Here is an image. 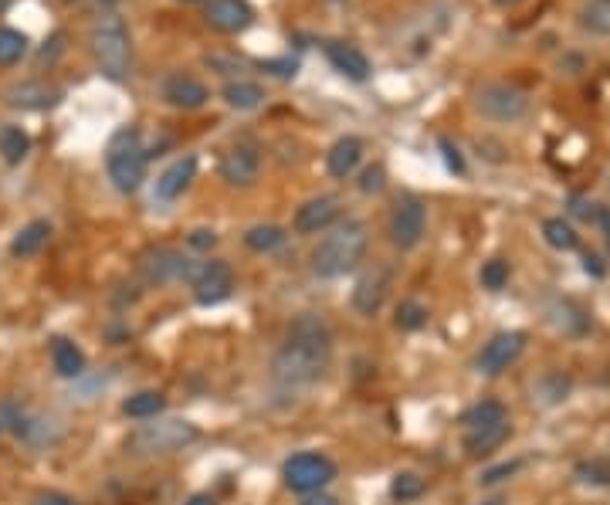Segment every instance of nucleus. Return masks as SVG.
<instances>
[{
    "instance_id": "412c9836",
    "label": "nucleus",
    "mask_w": 610,
    "mask_h": 505,
    "mask_svg": "<svg viewBox=\"0 0 610 505\" xmlns=\"http://www.w3.org/2000/svg\"><path fill=\"white\" fill-rule=\"evenodd\" d=\"M51 363H55V373L61 380H75L85 373V353L65 336L51 339Z\"/></svg>"
},
{
    "instance_id": "e433bc0d",
    "label": "nucleus",
    "mask_w": 610,
    "mask_h": 505,
    "mask_svg": "<svg viewBox=\"0 0 610 505\" xmlns=\"http://www.w3.org/2000/svg\"><path fill=\"white\" fill-rule=\"evenodd\" d=\"M356 187H360L366 197H370V194H373V197L383 194V190H387V170H383L380 163H373V167H366V170L360 173Z\"/></svg>"
},
{
    "instance_id": "58836bf2",
    "label": "nucleus",
    "mask_w": 610,
    "mask_h": 505,
    "mask_svg": "<svg viewBox=\"0 0 610 505\" xmlns=\"http://www.w3.org/2000/svg\"><path fill=\"white\" fill-rule=\"evenodd\" d=\"M261 72L275 75V78H295L299 75V62L295 58H268V62H258Z\"/></svg>"
},
{
    "instance_id": "49530a36",
    "label": "nucleus",
    "mask_w": 610,
    "mask_h": 505,
    "mask_svg": "<svg viewBox=\"0 0 610 505\" xmlns=\"http://www.w3.org/2000/svg\"><path fill=\"white\" fill-rule=\"evenodd\" d=\"M302 505H339V499L336 495H326V492H312V495H305Z\"/></svg>"
},
{
    "instance_id": "423d86ee",
    "label": "nucleus",
    "mask_w": 610,
    "mask_h": 505,
    "mask_svg": "<svg viewBox=\"0 0 610 505\" xmlns=\"http://www.w3.org/2000/svg\"><path fill=\"white\" fill-rule=\"evenodd\" d=\"M529 109H533L529 92L512 82H488L475 92V112L488 123H519L529 116Z\"/></svg>"
},
{
    "instance_id": "8fccbe9b",
    "label": "nucleus",
    "mask_w": 610,
    "mask_h": 505,
    "mask_svg": "<svg viewBox=\"0 0 610 505\" xmlns=\"http://www.w3.org/2000/svg\"><path fill=\"white\" fill-rule=\"evenodd\" d=\"M7 4H11V0H0V14H4V11H7Z\"/></svg>"
},
{
    "instance_id": "3c124183",
    "label": "nucleus",
    "mask_w": 610,
    "mask_h": 505,
    "mask_svg": "<svg viewBox=\"0 0 610 505\" xmlns=\"http://www.w3.org/2000/svg\"><path fill=\"white\" fill-rule=\"evenodd\" d=\"M482 505H505L502 499H492V502H482Z\"/></svg>"
},
{
    "instance_id": "9d476101",
    "label": "nucleus",
    "mask_w": 610,
    "mask_h": 505,
    "mask_svg": "<svg viewBox=\"0 0 610 505\" xmlns=\"http://www.w3.org/2000/svg\"><path fill=\"white\" fill-rule=\"evenodd\" d=\"M217 173L228 187H255L261 177V150L248 139H238L221 153Z\"/></svg>"
},
{
    "instance_id": "f8f14e48",
    "label": "nucleus",
    "mask_w": 610,
    "mask_h": 505,
    "mask_svg": "<svg viewBox=\"0 0 610 505\" xmlns=\"http://www.w3.org/2000/svg\"><path fill=\"white\" fill-rule=\"evenodd\" d=\"M61 99H65V92H61L58 85L45 82V78H28V82H14L4 89V102L11 109H21V112L55 109Z\"/></svg>"
},
{
    "instance_id": "603ef678",
    "label": "nucleus",
    "mask_w": 610,
    "mask_h": 505,
    "mask_svg": "<svg viewBox=\"0 0 610 505\" xmlns=\"http://www.w3.org/2000/svg\"><path fill=\"white\" fill-rule=\"evenodd\" d=\"M183 4H197V0H183Z\"/></svg>"
},
{
    "instance_id": "72a5a7b5",
    "label": "nucleus",
    "mask_w": 610,
    "mask_h": 505,
    "mask_svg": "<svg viewBox=\"0 0 610 505\" xmlns=\"http://www.w3.org/2000/svg\"><path fill=\"white\" fill-rule=\"evenodd\" d=\"M573 475H577L580 482H587V485H607V489H610V461L607 458L580 461V465L573 468Z\"/></svg>"
},
{
    "instance_id": "79ce46f5",
    "label": "nucleus",
    "mask_w": 610,
    "mask_h": 505,
    "mask_svg": "<svg viewBox=\"0 0 610 505\" xmlns=\"http://www.w3.org/2000/svg\"><path fill=\"white\" fill-rule=\"evenodd\" d=\"M438 146H441V153H444V163H448V170L451 173H465V160H461V150L455 143H451V139H438Z\"/></svg>"
},
{
    "instance_id": "0eeeda50",
    "label": "nucleus",
    "mask_w": 610,
    "mask_h": 505,
    "mask_svg": "<svg viewBox=\"0 0 610 505\" xmlns=\"http://www.w3.org/2000/svg\"><path fill=\"white\" fill-rule=\"evenodd\" d=\"M336 478V461L326 458L322 451H299V455L285 458L282 465V482L289 492L312 495L322 492Z\"/></svg>"
},
{
    "instance_id": "a18cd8bd",
    "label": "nucleus",
    "mask_w": 610,
    "mask_h": 505,
    "mask_svg": "<svg viewBox=\"0 0 610 505\" xmlns=\"http://www.w3.org/2000/svg\"><path fill=\"white\" fill-rule=\"evenodd\" d=\"M583 272L594 275V278H604V275H607V268L600 265V258H597V255H587V258H583Z\"/></svg>"
},
{
    "instance_id": "1a4fd4ad",
    "label": "nucleus",
    "mask_w": 610,
    "mask_h": 505,
    "mask_svg": "<svg viewBox=\"0 0 610 505\" xmlns=\"http://www.w3.org/2000/svg\"><path fill=\"white\" fill-rule=\"evenodd\" d=\"M200 265H204V261H194V258H187L177 248L160 245V248L143 251V258H139V275H143L150 285L194 282V275L200 272Z\"/></svg>"
},
{
    "instance_id": "a19ab883",
    "label": "nucleus",
    "mask_w": 610,
    "mask_h": 505,
    "mask_svg": "<svg viewBox=\"0 0 610 505\" xmlns=\"http://www.w3.org/2000/svg\"><path fill=\"white\" fill-rule=\"evenodd\" d=\"M519 468H522V461H502V465L488 468V472L482 475V485H495V482H502V478H512Z\"/></svg>"
},
{
    "instance_id": "de8ad7c7",
    "label": "nucleus",
    "mask_w": 610,
    "mask_h": 505,
    "mask_svg": "<svg viewBox=\"0 0 610 505\" xmlns=\"http://www.w3.org/2000/svg\"><path fill=\"white\" fill-rule=\"evenodd\" d=\"M183 505H217V499H214L211 492H197V495H190V499L183 502Z\"/></svg>"
},
{
    "instance_id": "a211bd4d",
    "label": "nucleus",
    "mask_w": 610,
    "mask_h": 505,
    "mask_svg": "<svg viewBox=\"0 0 610 505\" xmlns=\"http://www.w3.org/2000/svg\"><path fill=\"white\" fill-rule=\"evenodd\" d=\"M194 177H197V156L194 153L177 156V160L156 177L153 200H160V204H173V200H180L183 194H187L190 184H194Z\"/></svg>"
},
{
    "instance_id": "dca6fc26",
    "label": "nucleus",
    "mask_w": 610,
    "mask_h": 505,
    "mask_svg": "<svg viewBox=\"0 0 610 505\" xmlns=\"http://www.w3.org/2000/svg\"><path fill=\"white\" fill-rule=\"evenodd\" d=\"M204 24L217 34H241L255 24V7L248 0H207Z\"/></svg>"
},
{
    "instance_id": "9b49d317",
    "label": "nucleus",
    "mask_w": 610,
    "mask_h": 505,
    "mask_svg": "<svg viewBox=\"0 0 610 505\" xmlns=\"http://www.w3.org/2000/svg\"><path fill=\"white\" fill-rule=\"evenodd\" d=\"M522 350H526V333L522 329H505V333H495L482 346V353L475 356V370L482 377H499L502 370H509L512 363L519 360Z\"/></svg>"
},
{
    "instance_id": "aec40b11",
    "label": "nucleus",
    "mask_w": 610,
    "mask_h": 505,
    "mask_svg": "<svg viewBox=\"0 0 610 505\" xmlns=\"http://www.w3.org/2000/svg\"><path fill=\"white\" fill-rule=\"evenodd\" d=\"M360 160H363V139L360 136H339L326 153V170L333 180H346L356 173Z\"/></svg>"
},
{
    "instance_id": "f3484780",
    "label": "nucleus",
    "mask_w": 610,
    "mask_h": 505,
    "mask_svg": "<svg viewBox=\"0 0 610 505\" xmlns=\"http://www.w3.org/2000/svg\"><path fill=\"white\" fill-rule=\"evenodd\" d=\"M390 295V268L387 265H373L370 272L360 275V282H356V289L350 295L353 309L360 312V316H377L383 309V302H387Z\"/></svg>"
},
{
    "instance_id": "6e6552de",
    "label": "nucleus",
    "mask_w": 610,
    "mask_h": 505,
    "mask_svg": "<svg viewBox=\"0 0 610 505\" xmlns=\"http://www.w3.org/2000/svg\"><path fill=\"white\" fill-rule=\"evenodd\" d=\"M427 231V207L421 197L414 194H400L390 207V221H387V238L390 245L400 251H411L424 241Z\"/></svg>"
},
{
    "instance_id": "4be33fe9",
    "label": "nucleus",
    "mask_w": 610,
    "mask_h": 505,
    "mask_svg": "<svg viewBox=\"0 0 610 505\" xmlns=\"http://www.w3.org/2000/svg\"><path fill=\"white\" fill-rule=\"evenodd\" d=\"M221 99L228 102V109L234 112H255L261 102H265V89L258 82H248V78H231L221 89Z\"/></svg>"
},
{
    "instance_id": "bb28decb",
    "label": "nucleus",
    "mask_w": 610,
    "mask_h": 505,
    "mask_svg": "<svg viewBox=\"0 0 610 505\" xmlns=\"http://www.w3.org/2000/svg\"><path fill=\"white\" fill-rule=\"evenodd\" d=\"M28 153H31V136L24 133L21 126H14V123L0 126V156H4V163L17 167Z\"/></svg>"
},
{
    "instance_id": "37998d69",
    "label": "nucleus",
    "mask_w": 610,
    "mask_h": 505,
    "mask_svg": "<svg viewBox=\"0 0 610 505\" xmlns=\"http://www.w3.org/2000/svg\"><path fill=\"white\" fill-rule=\"evenodd\" d=\"M31 505H78V502L65 492H38L31 499Z\"/></svg>"
},
{
    "instance_id": "c756f323",
    "label": "nucleus",
    "mask_w": 610,
    "mask_h": 505,
    "mask_svg": "<svg viewBox=\"0 0 610 505\" xmlns=\"http://www.w3.org/2000/svg\"><path fill=\"white\" fill-rule=\"evenodd\" d=\"M543 238H546V245L556 251H577V245H580V234L573 231V224L563 221V217H546Z\"/></svg>"
},
{
    "instance_id": "b1692460",
    "label": "nucleus",
    "mask_w": 610,
    "mask_h": 505,
    "mask_svg": "<svg viewBox=\"0 0 610 505\" xmlns=\"http://www.w3.org/2000/svg\"><path fill=\"white\" fill-rule=\"evenodd\" d=\"M48 241H51V224L48 221H31V224H24V228L14 234L11 255L14 258H34L41 248L48 245Z\"/></svg>"
},
{
    "instance_id": "ddd939ff",
    "label": "nucleus",
    "mask_w": 610,
    "mask_h": 505,
    "mask_svg": "<svg viewBox=\"0 0 610 505\" xmlns=\"http://www.w3.org/2000/svg\"><path fill=\"white\" fill-rule=\"evenodd\" d=\"M190 285H194L197 306H221L234 292V272L228 261H204Z\"/></svg>"
},
{
    "instance_id": "09e8293b",
    "label": "nucleus",
    "mask_w": 610,
    "mask_h": 505,
    "mask_svg": "<svg viewBox=\"0 0 610 505\" xmlns=\"http://www.w3.org/2000/svg\"><path fill=\"white\" fill-rule=\"evenodd\" d=\"M495 4H499V7H516V4H522V0H495Z\"/></svg>"
},
{
    "instance_id": "2eb2a0df",
    "label": "nucleus",
    "mask_w": 610,
    "mask_h": 505,
    "mask_svg": "<svg viewBox=\"0 0 610 505\" xmlns=\"http://www.w3.org/2000/svg\"><path fill=\"white\" fill-rule=\"evenodd\" d=\"M160 95L167 106L180 109V112H197L211 102V89H207L197 75H183V72H173V75L163 78Z\"/></svg>"
},
{
    "instance_id": "c85d7f7f",
    "label": "nucleus",
    "mask_w": 610,
    "mask_h": 505,
    "mask_svg": "<svg viewBox=\"0 0 610 505\" xmlns=\"http://www.w3.org/2000/svg\"><path fill=\"white\" fill-rule=\"evenodd\" d=\"M244 245L258 251V255H272V251L285 245V228H278V224H255V228L244 231Z\"/></svg>"
},
{
    "instance_id": "f03ea898",
    "label": "nucleus",
    "mask_w": 610,
    "mask_h": 505,
    "mask_svg": "<svg viewBox=\"0 0 610 505\" xmlns=\"http://www.w3.org/2000/svg\"><path fill=\"white\" fill-rule=\"evenodd\" d=\"M366 248H370V231H366L363 221L356 217H346V221L333 224L326 231V238L312 248V272L319 278H339L346 272H353L356 265L363 261Z\"/></svg>"
},
{
    "instance_id": "7ed1b4c3",
    "label": "nucleus",
    "mask_w": 610,
    "mask_h": 505,
    "mask_svg": "<svg viewBox=\"0 0 610 505\" xmlns=\"http://www.w3.org/2000/svg\"><path fill=\"white\" fill-rule=\"evenodd\" d=\"M89 51L102 78L126 82L133 75V38L119 14L102 11L89 28Z\"/></svg>"
},
{
    "instance_id": "2f4dec72",
    "label": "nucleus",
    "mask_w": 610,
    "mask_h": 505,
    "mask_svg": "<svg viewBox=\"0 0 610 505\" xmlns=\"http://www.w3.org/2000/svg\"><path fill=\"white\" fill-rule=\"evenodd\" d=\"M427 489V482L417 472H397L390 478V495H394L397 502H414L421 499Z\"/></svg>"
},
{
    "instance_id": "f257e3e1",
    "label": "nucleus",
    "mask_w": 610,
    "mask_h": 505,
    "mask_svg": "<svg viewBox=\"0 0 610 505\" xmlns=\"http://www.w3.org/2000/svg\"><path fill=\"white\" fill-rule=\"evenodd\" d=\"M329 360H333V333L319 316L305 312L292 322L285 343L272 356V377L289 390L312 387L329 370Z\"/></svg>"
},
{
    "instance_id": "c9c22d12",
    "label": "nucleus",
    "mask_w": 610,
    "mask_h": 505,
    "mask_svg": "<svg viewBox=\"0 0 610 505\" xmlns=\"http://www.w3.org/2000/svg\"><path fill=\"white\" fill-rule=\"evenodd\" d=\"M24 421H28V414H24L21 404H14V400H0V434H21Z\"/></svg>"
},
{
    "instance_id": "20e7f679",
    "label": "nucleus",
    "mask_w": 610,
    "mask_h": 505,
    "mask_svg": "<svg viewBox=\"0 0 610 505\" xmlns=\"http://www.w3.org/2000/svg\"><path fill=\"white\" fill-rule=\"evenodd\" d=\"M197 438H200V428L194 421H183V417H153V421L139 424L136 431H129L126 451L136 458H163L190 448Z\"/></svg>"
},
{
    "instance_id": "ea45409f",
    "label": "nucleus",
    "mask_w": 610,
    "mask_h": 505,
    "mask_svg": "<svg viewBox=\"0 0 610 505\" xmlns=\"http://www.w3.org/2000/svg\"><path fill=\"white\" fill-rule=\"evenodd\" d=\"M187 245L194 251H211L217 245V231L214 228H194L187 234Z\"/></svg>"
},
{
    "instance_id": "c03bdc74",
    "label": "nucleus",
    "mask_w": 610,
    "mask_h": 505,
    "mask_svg": "<svg viewBox=\"0 0 610 505\" xmlns=\"http://www.w3.org/2000/svg\"><path fill=\"white\" fill-rule=\"evenodd\" d=\"M570 204H573L570 211L577 214V217H583V221H594V224H597V214H600V207H597V204H587V200H580V197H573Z\"/></svg>"
},
{
    "instance_id": "7c9ffc66",
    "label": "nucleus",
    "mask_w": 610,
    "mask_h": 505,
    "mask_svg": "<svg viewBox=\"0 0 610 505\" xmlns=\"http://www.w3.org/2000/svg\"><path fill=\"white\" fill-rule=\"evenodd\" d=\"M28 48H31V41L24 31L0 28V68H14L24 55H28Z\"/></svg>"
},
{
    "instance_id": "393cba45",
    "label": "nucleus",
    "mask_w": 610,
    "mask_h": 505,
    "mask_svg": "<svg viewBox=\"0 0 610 505\" xmlns=\"http://www.w3.org/2000/svg\"><path fill=\"white\" fill-rule=\"evenodd\" d=\"M509 421L502 424H492V428H478V431H465V451L472 458H482L488 451H495L499 444L509 438Z\"/></svg>"
},
{
    "instance_id": "39448f33",
    "label": "nucleus",
    "mask_w": 610,
    "mask_h": 505,
    "mask_svg": "<svg viewBox=\"0 0 610 505\" xmlns=\"http://www.w3.org/2000/svg\"><path fill=\"white\" fill-rule=\"evenodd\" d=\"M146 163H150V153H146L143 133L136 126H122L119 133H112L106 146V173L119 194L129 197L143 187Z\"/></svg>"
},
{
    "instance_id": "a878e982",
    "label": "nucleus",
    "mask_w": 610,
    "mask_h": 505,
    "mask_svg": "<svg viewBox=\"0 0 610 505\" xmlns=\"http://www.w3.org/2000/svg\"><path fill=\"white\" fill-rule=\"evenodd\" d=\"M509 421V411L499 404V400H482V404L468 407L461 414V431H478V428H492V424Z\"/></svg>"
},
{
    "instance_id": "f704fd0d",
    "label": "nucleus",
    "mask_w": 610,
    "mask_h": 505,
    "mask_svg": "<svg viewBox=\"0 0 610 505\" xmlns=\"http://www.w3.org/2000/svg\"><path fill=\"white\" fill-rule=\"evenodd\" d=\"M482 285L488 292H502L505 289V282H509V261L505 258H492V261H485L482 265Z\"/></svg>"
},
{
    "instance_id": "4c0bfd02",
    "label": "nucleus",
    "mask_w": 610,
    "mask_h": 505,
    "mask_svg": "<svg viewBox=\"0 0 610 505\" xmlns=\"http://www.w3.org/2000/svg\"><path fill=\"white\" fill-rule=\"evenodd\" d=\"M539 394H543L546 404H556V400H563L570 394V380L560 377V373H549V377L539 383Z\"/></svg>"
},
{
    "instance_id": "473e14b6",
    "label": "nucleus",
    "mask_w": 610,
    "mask_h": 505,
    "mask_svg": "<svg viewBox=\"0 0 610 505\" xmlns=\"http://www.w3.org/2000/svg\"><path fill=\"white\" fill-rule=\"evenodd\" d=\"M394 322H397V329H404V333H417V329L427 326V309L417 299H407L397 306Z\"/></svg>"
},
{
    "instance_id": "cd10ccee",
    "label": "nucleus",
    "mask_w": 610,
    "mask_h": 505,
    "mask_svg": "<svg viewBox=\"0 0 610 505\" xmlns=\"http://www.w3.org/2000/svg\"><path fill=\"white\" fill-rule=\"evenodd\" d=\"M580 28L597 38H610V0H583L580 7Z\"/></svg>"
},
{
    "instance_id": "6ab92c4d",
    "label": "nucleus",
    "mask_w": 610,
    "mask_h": 505,
    "mask_svg": "<svg viewBox=\"0 0 610 505\" xmlns=\"http://www.w3.org/2000/svg\"><path fill=\"white\" fill-rule=\"evenodd\" d=\"M326 58H329V65H333L343 78H350V82H366V78L373 75L370 58H366L356 45H346V41H329Z\"/></svg>"
},
{
    "instance_id": "4468645a",
    "label": "nucleus",
    "mask_w": 610,
    "mask_h": 505,
    "mask_svg": "<svg viewBox=\"0 0 610 505\" xmlns=\"http://www.w3.org/2000/svg\"><path fill=\"white\" fill-rule=\"evenodd\" d=\"M339 214H343V200L336 194H319V197L305 200L299 211H295L292 231L295 234H322L339 221Z\"/></svg>"
},
{
    "instance_id": "5701e85b",
    "label": "nucleus",
    "mask_w": 610,
    "mask_h": 505,
    "mask_svg": "<svg viewBox=\"0 0 610 505\" xmlns=\"http://www.w3.org/2000/svg\"><path fill=\"white\" fill-rule=\"evenodd\" d=\"M167 411V397L160 394V390H139V394H129L122 400V414L129 417V421H153V417H160Z\"/></svg>"
}]
</instances>
